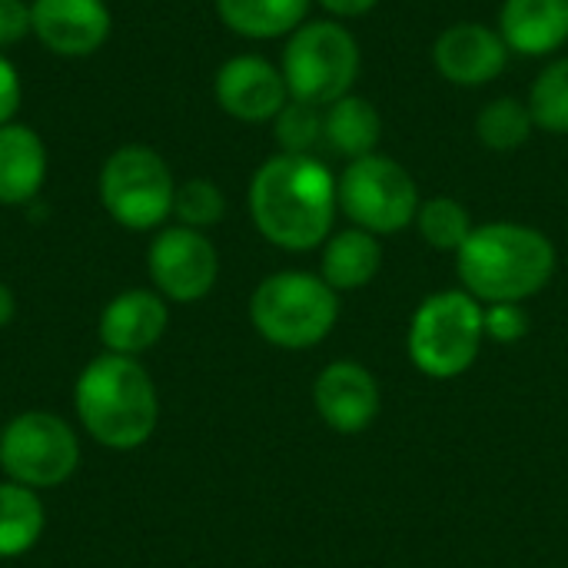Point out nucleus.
Returning <instances> with one entry per match:
<instances>
[{
	"label": "nucleus",
	"mask_w": 568,
	"mask_h": 568,
	"mask_svg": "<svg viewBox=\"0 0 568 568\" xmlns=\"http://www.w3.org/2000/svg\"><path fill=\"white\" fill-rule=\"evenodd\" d=\"M336 176L316 156L276 153L250 180V216L280 250L306 253L329 240L336 220Z\"/></svg>",
	"instance_id": "obj_1"
},
{
	"label": "nucleus",
	"mask_w": 568,
	"mask_h": 568,
	"mask_svg": "<svg viewBox=\"0 0 568 568\" xmlns=\"http://www.w3.org/2000/svg\"><path fill=\"white\" fill-rule=\"evenodd\" d=\"M556 263V246L542 230L506 220L476 226L456 253L463 290L483 306L532 300L552 283Z\"/></svg>",
	"instance_id": "obj_2"
},
{
	"label": "nucleus",
	"mask_w": 568,
	"mask_h": 568,
	"mask_svg": "<svg viewBox=\"0 0 568 568\" xmlns=\"http://www.w3.org/2000/svg\"><path fill=\"white\" fill-rule=\"evenodd\" d=\"M77 416L100 446L126 453L143 446L160 423V399L150 373L133 356H97L73 386Z\"/></svg>",
	"instance_id": "obj_3"
},
{
	"label": "nucleus",
	"mask_w": 568,
	"mask_h": 568,
	"mask_svg": "<svg viewBox=\"0 0 568 568\" xmlns=\"http://www.w3.org/2000/svg\"><path fill=\"white\" fill-rule=\"evenodd\" d=\"M253 329L280 349L320 346L339 320V293L316 273L283 270L250 296Z\"/></svg>",
	"instance_id": "obj_4"
},
{
	"label": "nucleus",
	"mask_w": 568,
	"mask_h": 568,
	"mask_svg": "<svg viewBox=\"0 0 568 568\" xmlns=\"http://www.w3.org/2000/svg\"><path fill=\"white\" fill-rule=\"evenodd\" d=\"M483 303L466 290H443L419 303L409 323L406 349L413 366L429 379L469 373L483 353Z\"/></svg>",
	"instance_id": "obj_5"
},
{
	"label": "nucleus",
	"mask_w": 568,
	"mask_h": 568,
	"mask_svg": "<svg viewBox=\"0 0 568 568\" xmlns=\"http://www.w3.org/2000/svg\"><path fill=\"white\" fill-rule=\"evenodd\" d=\"M359 60V40L349 27L336 20H310L290 33L280 70L290 100L329 106L353 93Z\"/></svg>",
	"instance_id": "obj_6"
},
{
	"label": "nucleus",
	"mask_w": 568,
	"mask_h": 568,
	"mask_svg": "<svg viewBox=\"0 0 568 568\" xmlns=\"http://www.w3.org/2000/svg\"><path fill=\"white\" fill-rule=\"evenodd\" d=\"M336 200L349 223L373 236L403 233L409 223H416L423 203L413 173L383 153L349 160L336 180Z\"/></svg>",
	"instance_id": "obj_7"
},
{
	"label": "nucleus",
	"mask_w": 568,
	"mask_h": 568,
	"mask_svg": "<svg viewBox=\"0 0 568 568\" xmlns=\"http://www.w3.org/2000/svg\"><path fill=\"white\" fill-rule=\"evenodd\" d=\"M173 196L176 180L153 146L126 143L100 170V203L126 230H156L173 213Z\"/></svg>",
	"instance_id": "obj_8"
},
{
	"label": "nucleus",
	"mask_w": 568,
	"mask_h": 568,
	"mask_svg": "<svg viewBox=\"0 0 568 568\" xmlns=\"http://www.w3.org/2000/svg\"><path fill=\"white\" fill-rule=\"evenodd\" d=\"M0 466L10 483L27 489H53L80 466L77 433L53 413H23L0 433Z\"/></svg>",
	"instance_id": "obj_9"
},
{
	"label": "nucleus",
	"mask_w": 568,
	"mask_h": 568,
	"mask_svg": "<svg viewBox=\"0 0 568 568\" xmlns=\"http://www.w3.org/2000/svg\"><path fill=\"white\" fill-rule=\"evenodd\" d=\"M146 270H150V280L163 300L200 303L216 286L220 253L203 230L166 226L150 243Z\"/></svg>",
	"instance_id": "obj_10"
},
{
	"label": "nucleus",
	"mask_w": 568,
	"mask_h": 568,
	"mask_svg": "<svg viewBox=\"0 0 568 568\" xmlns=\"http://www.w3.org/2000/svg\"><path fill=\"white\" fill-rule=\"evenodd\" d=\"M213 93L223 113L240 123H266L290 103V90L283 70L273 67L266 57L240 53L230 57L213 80Z\"/></svg>",
	"instance_id": "obj_11"
},
{
	"label": "nucleus",
	"mask_w": 568,
	"mask_h": 568,
	"mask_svg": "<svg viewBox=\"0 0 568 568\" xmlns=\"http://www.w3.org/2000/svg\"><path fill=\"white\" fill-rule=\"evenodd\" d=\"M313 406L329 429L343 436H356L376 423L383 409V393H379L376 376L363 363L339 359V363L323 366V373L316 376Z\"/></svg>",
	"instance_id": "obj_12"
},
{
	"label": "nucleus",
	"mask_w": 568,
	"mask_h": 568,
	"mask_svg": "<svg viewBox=\"0 0 568 568\" xmlns=\"http://www.w3.org/2000/svg\"><path fill=\"white\" fill-rule=\"evenodd\" d=\"M110 7L103 0H33L30 33L57 57H90L110 37Z\"/></svg>",
	"instance_id": "obj_13"
},
{
	"label": "nucleus",
	"mask_w": 568,
	"mask_h": 568,
	"mask_svg": "<svg viewBox=\"0 0 568 568\" xmlns=\"http://www.w3.org/2000/svg\"><path fill=\"white\" fill-rule=\"evenodd\" d=\"M509 47L499 30H489L486 23H453L446 27L433 43V63L453 87H486L493 83L506 63Z\"/></svg>",
	"instance_id": "obj_14"
},
{
	"label": "nucleus",
	"mask_w": 568,
	"mask_h": 568,
	"mask_svg": "<svg viewBox=\"0 0 568 568\" xmlns=\"http://www.w3.org/2000/svg\"><path fill=\"white\" fill-rule=\"evenodd\" d=\"M170 313L160 293L153 290H123L100 313V343L106 353L136 356L160 343L166 333Z\"/></svg>",
	"instance_id": "obj_15"
},
{
	"label": "nucleus",
	"mask_w": 568,
	"mask_h": 568,
	"mask_svg": "<svg viewBox=\"0 0 568 568\" xmlns=\"http://www.w3.org/2000/svg\"><path fill=\"white\" fill-rule=\"evenodd\" d=\"M499 33L519 57H549L568 40V0H503Z\"/></svg>",
	"instance_id": "obj_16"
},
{
	"label": "nucleus",
	"mask_w": 568,
	"mask_h": 568,
	"mask_svg": "<svg viewBox=\"0 0 568 568\" xmlns=\"http://www.w3.org/2000/svg\"><path fill=\"white\" fill-rule=\"evenodd\" d=\"M47 180V146L27 123L0 126V203L27 206Z\"/></svg>",
	"instance_id": "obj_17"
},
{
	"label": "nucleus",
	"mask_w": 568,
	"mask_h": 568,
	"mask_svg": "<svg viewBox=\"0 0 568 568\" xmlns=\"http://www.w3.org/2000/svg\"><path fill=\"white\" fill-rule=\"evenodd\" d=\"M383 270V246L379 236L349 226L343 233H333L323 243V260H320V276L336 290V293H353L369 286Z\"/></svg>",
	"instance_id": "obj_18"
},
{
	"label": "nucleus",
	"mask_w": 568,
	"mask_h": 568,
	"mask_svg": "<svg viewBox=\"0 0 568 568\" xmlns=\"http://www.w3.org/2000/svg\"><path fill=\"white\" fill-rule=\"evenodd\" d=\"M323 136L336 156L359 160V156L376 153L383 140V116L366 97L346 93L343 100L323 110Z\"/></svg>",
	"instance_id": "obj_19"
},
{
	"label": "nucleus",
	"mask_w": 568,
	"mask_h": 568,
	"mask_svg": "<svg viewBox=\"0 0 568 568\" xmlns=\"http://www.w3.org/2000/svg\"><path fill=\"white\" fill-rule=\"evenodd\" d=\"M310 3L313 0H216V13L246 40H273L303 27Z\"/></svg>",
	"instance_id": "obj_20"
},
{
	"label": "nucleus",
	"mask_w": 568,
	"mask_h": 568,
	"mask_svg": "<svg viewBox=\"0 0 568 568\" xmlns=\"http://www.w3.org/2000/svg\"><path fill=\"white\" fill-rule=\"evenodd\" d=\"M43 503L20 483H0V559L30 552L43 536Z\"/></svg>",
	"instance_id": "obj_21"
},
{
	"label": "nucleus",
	"mask_w": 568,
	"mask_h": 568,
	"mask_svg": "<svg viewBox=\"0 0 568 568\" xmlns=\"http://www.w3.org/2000/svg\"><path fill=\"white\" fill-rule=\"evenodd\" d=\"M532 130H536V123H532L529 103H523L516 97H499V100L486 103L476 116L479 143L496 150V153L519 150L532 136Z\"/></svg>",
	"instance_id": "obj_22"
},
{
	"label": "nucleus",
	"mask_w": 568,
	"mask_h": 568,
	"mask_svg": "<svg viewBox=\"0 0 568 568\" xmlns=\"http://www.w3.org/2000/svg\"><path fill=\"white\" fill-rule=\"evenodd\" d=\"M416 230L423 236L426 246L439 250V253H459L463 243L473 236V216L469 210L453 200V196H433L419 203L416 213Z\"/></svg>",
	"instance_id": "obj_23"
},
{
	"label": "nucleus",
	"mask_w": 568,
	"mask_h": 568,
	"mask_svg": "<svg viewBox=\"0 0 568 568\" xmlns=\"http://www.w3.org/2000/svg\"><path fill=\"white\" fill-rule=\"evenodd\" d=\"M529 113L536 130H546L552 136L568 133V57H559L542 67V73L532 80L529 90Z\"/></svg>",
	"instance_id": "obj_24"
},
{
	"label": "nucleus",
	"mask_w": 568,
	"mask_h": 568,
	"mask_svg": "<svg viewBox=\"0 0 568 568\" xmlns=\"http://www.w3.org/2000/svg\"><path fill=\"white\" fill-rule=\"evenodd\" d=\"M323 110L326 106H313V103L290 100L276 113V120H273V136L280 143V153L316 156V150L326 146V136H323Z\"/></svg>",
	"instance_id": "obj_25"
},
{
	"label": "nucleus",
	"mask_w": 568,
	"mask_h": 568,
	"mask_svg": "<svg viewBox=\"0 0 568 568\" xmlns=\"http://www.w3.org/2000/svg\"><path fill=\"white\" fill-rule=\"evenodd\" d=\"M173 213H176L180 226L210 230V226H216L226 216V196H223V190L213 180L193 176V180L176 186Z\"/></svg>",
	"instance_id": "obj_26"
},
{
	"label": "nucleus",
	"mask_w": 568,
	"mask_h": 568,
	"mask_svg": "<svg viewBox=\"0 0 568 568\" xmlns=\"http://www.w3.org/2000/svg\"><path fill=\"white\" fill-rule=\"evenodd\" d=\"M483 329H486V339L509 346L529 336L532 320L523 303H489L483 306Z\"/></svg>",
	"instance_id": "obj_27"
},
{
	"label": "nucleus",
	"mask_w": 568,
	"mask_h": 568,
	"mask_svg": "<svg viewBox=\"0 0 568 568\" xmlns=\"http://www.w3.org/2000/svg\"><path fill=\"white\" fill-rule=\"evenodd\" d=\"M30 33V3L0 0V47H10Z\"/></svg>",
	"instance_id": "obj_28"
},
{
	"label": "nucleus",
	"mask_w": 568,
	"mask_h": 568,
	"mask_svg": "<svg viewBox=\"0 0 568 568\" xmlns=\"http://www.w3.org/2000/svg\"><path fill=\"white\" fill-rule=\"evenodd\" d=\"M20 100H23L20 73H17V67L0 53V126H3V123H13V116H17V110H20Z\"/></svg>",
	"instance_id": "obj_29"
},
{
	"label": "nucleus",
	"mask_w": 568,
	"mask_h": 568,
	"mask_svg": "<svg viewBox=\"0 0 568 568\" xmlns=\"http://www.w3.org/2000/svg\"><path fill=\"white\" fill-rule=\"evenodd\" d=\"M323 10H329L333 17H339V20H349V17H363V13H369L379 0H316Z\"/></svg>",
	"instance_id": "obj_30"
},
{
	"label": "nucleus",
	"mask_w": 568,
	"mask_h": 568,
	"mask_svg": "<svg viewBox=\"0 0 568 568\" xmlns=\"http://www.w3.org/2000/svg\"><path fill=\"white\" fill-rule=\"evenodd\" d=\"M13 313H17V300H13L10 286H7V283H0V329L13 320Z\"/></svg>",
	"instance_id": "obj_31"
}]
</instances>
